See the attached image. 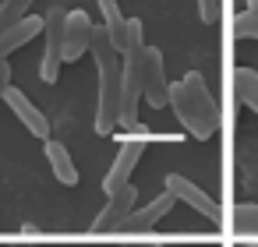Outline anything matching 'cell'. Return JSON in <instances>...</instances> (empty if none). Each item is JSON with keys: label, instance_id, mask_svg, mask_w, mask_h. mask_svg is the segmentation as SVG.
<instances>
[{"label": "cell", "instance_id": "6", "mask_svg": "<svg viewBox=\"0 0 258 247\" xmlns=\"http://www.w3.org/2000/svg\"><path fill=\"white\" fill-rule=\"evenodd\" d=\"M166 194L173 198V201H184L187 208H195L198 215H205L212 226H223V205L212 198V194H205L198 184H191L187 177H177V173H170L166 177Z\"/></svg>", "mask_w": 258, "mask_h": 247}, {"label": "cell", "instance_id": "11", "mask_svg": "<svg viewBox=\"0 0 258 247\" xmlns=\"http://www.w3.org/2000/svg\"><path fill=\"white\" fill-rule=\"evenodd\" d=\"M39 32H43V18H36V15L18 18V22H15L4 36H0V60H8L11 53H18L22 46H29Z\"/></svg>", "mask_w": 258, "mask_h": 247}, {"label": "cell", "instance_id": "13", "mask_svg": "<svg viewBox=\"0 0 258 247\" xmlns=\"http://www.w3.org/2000/svg\"><path fill=\"white\" fill-rule=\"evenodd\" d=\"M99 11H103V29L110 36V43L124 53V43H127V18L120 15V4L117 0H96Z\"/></svg>", "mask_w": 258, "mask_h": 247}, {"label": "cell", "instance_id": "17", "mask_svg": "<svg viewBox=\"0 0 258 247\" xmlns=\"http://www.w3.org/2000/svg\"><path fill=\"white\" fill-rule=\"evenodd\" d=\"M32 8V0H0V36H4L18 18H25Z\"/></svg>", "mask_w": 258, "mask_h": 247}, {"label": "cell", "instance_id": "10", "mask_svg": "<svg viewBox=\"0 0 258 247\" xmlns=\"http://www.w3.org/2000/svg\"><path fill=\"white\" fill-rule=\"evenodd\" d=\"M170 208H173V198L163 191V194H159V198H152L149 205H142V208H131V212H127V219H124L117 229H127V233L152 229L159 219H166V215H170Z\"/></svg>", "mask_w": 258, "mask_h": 247}, {"label": "cell", "instance_id": "20", "mask_svg": "<svg viewBox=\"0 0 258 247\" xmlns=\"http://www.w3.org/2000/svg\"><path fill=\"white\" fill-rule=\"evenodd\" d=\"M131 247H159V243H131Z\"/></svg>", "mask_w": 258, "mask_h": 247}, {"label": "cell", "instance_id": "8", "mask_svg": "<svg viewBox=\"0 0 258 247\" xmlns=\"http://www.w3.org/2000/svg\"><path fill=\"white\" fill-rule=\"evenodd\" d=\"M4 103H8V106H11V113L25 124V131H29V134H36L39 141H46V138H50V120H46V113H43V110H39V106H36V103L22 92V89L8 85Z\"/></svg>", "mask_w": 258, "mask_h": 247}, {"label": "cell", "instance_id": "12", "mask_svg": "<svg viewBox=\"0 0 258 247\" xmlns=\"http://www.w3.org/2000/svg\"><path fill=\"white\" fill-rule=\"evenodd\" d=\"M46 162H50L53 177H57L64 187H75V184H78V170H75V159H71V152L64 148V141L46 138Z\"/></svg>", "mask_w": 258, "mask_h": 247}, {"label": "cell", "instance_id": "7", "mask_svg": "<svg viewBox=\"0 0 258 247\" xmlns=\"http://www.w3.org/2000/svg\"><path fill=\"white\" fill-rule=\"evenodd\" d=\"M92 43V18L85 11H68L64 15V64H75L89 53Z\"/></svg>", "mask_w": 258, "mask_h": 247}, {"label": "cell", "instance_id": "3", "mask_svg": "<svg viewBox=\"0 0 258 247\" xmlns=\"http://www.w3.org/2000/svg\"><path fill=\"white\" fill-rule=\"evenodd\" d=\"M64 8H50L46 18H43V36H46V53H43V64H39V78L46 85L57 81L60 67H64Z\"/></svg>", "mask_w": 258, "mask_h": 247}, {"label": "cell", "instance_id": "4", "mask_svg": "<svg viewBox=\"0 0 258 247\" xmlns=\"http://www.w3.org/2000/svg\"><path fill=\"white\" fill-rule=\"evenodd\" d=\"M142 99L152 106V110H163L170 103V78H166V60L156 46L145 43V53H142Z\"/></svg>", "mask_w": 258, "mask_h": 247}, {"label": "cell", "instance_id": "5", "mask_svg": "<svg viewBox=\"0 0 258 247\" xmlns=\"http://www.w3.org/2000/svg\"><path fill=\"white\" fill-rule=\"evenodd\" d=\"M145 148H149V134H142V131H131V138L120 141V152H117V159H113V166H110V173H106V180H103V191H106V194H113V191H120L124 184H131V173H135V166L142 162Z\"/></svg>", "mask_w": 258, "mask_h": 247}, {"label": "cell", "instance_id": "19", "mask_svg": "<svg viewBox=\"0 0 258 247\" xmlns=\"http://www.w3.org/2000/svg\"><path fill=\"white\" fill-rule=\"evenodd\" d=\"M8 85H11V64H8V60H0V103H4Z\"/></svg>", "mask_w": 258, "mask_h": 247}, {"label": "cell", "instance_id": "18", "mask_svg": "<svg viewBox=\"0 0 258 247\" xmlns=\"http://www.w3.org/2000/svg\"><path fill=\"white\" fill-rule=\"evenodd\" d=\"M198 18L205 25H216L223 18V0H198Z\"/></svg>", "mask_w": 258, "mask_h": 247}, {"label": "cell", "instance_id": "2", "mask_svg": "<svg viewBox=\"0 0 258 247\" xmlns=\"http://www.w3.org/2000/svg\"><path fill=\"white\" fill-rule=\"evenodd\" d=\"M99 71V96H96V134H113L120 124V50L110 43L103 25H92L89 43Z\"/></svg>", "mask_w": 258, "mask_h": 247}, {"label": "cell", "instance_id": "9", "mask_svg": "<svg viewBox=\"0 0 258 247\" xmlns=\"http://www.w3.org/2000/svg\"><path fill=\"white\" fill-rule=\"evenodd\" d=\"M135 198H138V187L135 184H124L120 191H113L110 201L103 205V212L92 219V233H113L127 219V212L135 208Z\"/></svg>", "mask_w": 258, "mask_h": 247}, {"label": "cell", "instance_id": "14", "mask_svg": "<svg viewBox=\"0 0 258 247\" xmlns=\"http://www.w3.org/2000/svg\"><path fill=\"white\" fill-rule=\"evenodd\" d=\"M223 226H230L233 236H258V205H233V212L223 215Z\"/></svg>", "mask_w": 258, "mask_h": 247}, {"label": "cell", "instance_id": "16", "mask_svg": "<svg viewBox=\"0 0 258 247\" xmlns=\"http://www.w3.org/2000/svg\"><path fill=\"white\" fill-rule=\"evenodd\" d=\"M230 36H233V39H258V11L247 8V11L233 15V22H230Z\"/></svg>", "mask_w": 258, "mask_h": 247}, {"label": "cell", "instance_id": "15", "mask_svg": "<svg viewBox=\"0 0 258 247\" xmlns=\"http://www.w3.org/2000/svg\"><path fill=\"white\" fill-rule=\"evenodd\" d=\"M233 92H237V99H240L251 113H258V71H251V67H233Z\"/></svg>", "mask_w": 258, "mask_h": 247}, {"label": "cell", "instance_id": "21", "mask_svg": "<svg viewBox=\"0 0 258 247\" xmlns=\"http://www.w3.org/2000/svg\"><path fill=\"white\" fill-rule=\"evenodd\" d=\"M247 8H254V11H258V0H247Z\"/></svg>", "mask_w": 258, "mask_h": 247}, {"label": "cell", "instance_id": "1", "mask_svg": "<svg viewBox=\"0 0 258 247\" xmlns=\"http://www.w3.org/2000/svg\"><path fill=\"white\" fill-rule=\"evenodd\" d=\"M166 106H173V113H177V120L184 124V131H187L191 138H198V141L212 138V134L219 131V124H223L219 103H216V96L209 92L205 74H198V71H187L180 81L170 85V103H166Z\"/></svg>", "mask_w": 258, "mask_h": 247}]
</instances>
